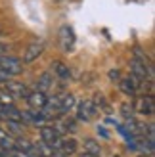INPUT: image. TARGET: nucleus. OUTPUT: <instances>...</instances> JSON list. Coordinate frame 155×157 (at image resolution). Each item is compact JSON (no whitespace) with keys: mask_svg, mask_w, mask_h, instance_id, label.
<instances>
[{"mask_svg":"<svg viewBox=\"0 0 155 157\" xmlns=\"http://www.w3.org/2000/svg\"><path fill=\"white\" fill-rule=\"evenodd\" d=\"M0 71L6 73L8 77H15L23 73V61L12 56H2V61H0Z\"/></svg>","mask_w":155,"mask_h":157,"instance_id":"obj_1","label":"nucleus"},{"mask_svg":"<svg viewBox=\"0 0 155 157\" xmlns=\"http://www.w3.org/2000/svg\"><path fill=\"white\" fill-rule=\"evenodd\" d=\"M96 115H98V109H96L94 104H92V100H82V101L77 104V119L79 121L88 123V121L94 119Z\"/></svg>","mask_w":155,"mask_h":157,"instance_id":"obj_2","label":"nucleus"},{"mask_svg":"<svg viewBox=\"0 0 155 157\" xmlns=\"http://www.w3.org/2000/svg\"><path fill=\"white\" fill-rule=\"evenodd\" d=\"M132 109L138 111L140 115H153V111H155V98L151 96V94L136 98V101L132 104Z\"/></svg>","mask_w":155,"mask_h":157,"instance_id":"obj_3","label":"nucleus"},{"mask_svg":"<svg viewBox=\"0 0 155 157\" xmlns=\"http://www.w3.org/2000/svg\"><path fill=\"white\" fill-rule=\"evenodd\" d=\"M59 138H61V134L58 132L56 127H52V124H44V127L40 128V140L44 144H48L50 147H54V150L58 147Z\"/></svg>","mask_w":155,"mask_h":157,"instance_id":"obj_4","label":"nucleus"},{"mask_svg":"<svg viewBox=\"0 0 155 157\" xmlns=\"http://www.w3.org/2000/svg\"><path fill=\"white\" fill-rule=\"evenodd\" d=\"M4 90L10 94V96L15 100V98H21V100H25L29 96V88L23 82H17V81H6L4 82Z\"/></svg>","mask_w":155,"mask_h":157,"instance_id":"obj_5","label":"nucleus"},{"mask_svg":"<svg viewBox=\"0 0 155 157\" xmlns=\"http://www.w3.org/2000/svg\"><path fill=\"white\" fill-rule=\"evenodd\" d=\"M42 52H44V42L42 40H33L27 46L25 54H23V63H31V61L38 59L42 56Z\"/></svg>","mask_w":155,"mask_h":157,"instance_id":"obj_6","label":"nucleus"},{"mask_svg":"<svg viewBox=\"0 0 155 157\" xmlns=\"http://www.w3.org/2000/svg\"><path fill=\"white\" fill-rule=\"evenodd\" d=\"M59 42H61V48L63 52H71L73 46H75V33L69 25H63L59 29Z\"/></svg>","mask_w":155,"mask_h":157,"instance_id":"obj_7","label":"nucleus"},{"mask_svg":"<svg viewBox=\"0 0 155 157\" xmlns=\"http://www.w3.org/2000/svg\"><path fill=\"white\" fill-rule=\"evenodd\" d=\"M25 100H27L31 109H42L46 100H48V96H46L44 92H40V90H33V92H29V96Z\"/></svg>","mask_w":155,"mask_h":157,"instance_id":"obj_8","label":"nucleus"},{"mask_svg":"<svg viewBox=\"0 0 155 157\" xmlns=\"http://www.w3.org/2000/svg\"><path fill=\"white\" fill-rule=\"evenodd\" d=\"M77 147H79V144H77L75 138H71V136H61L56 150H59L61 153H65V155L69 157V155H73V153L77 151Z\"/></svg>","mask_w":155,"mask_h":157,"instance_id":"obj_9","label":"nucleus"},{"mask_svg":"<svg viewBox=\"0 0 155 157\" xmlns=\"http://www.w3.org/2000/svg\"><path fill=\"white\" fill-rule=\"evenodd\" d=\"M119 88L127 94V96H134V94L138 92V84L134 82L132 77H121L119 81Z\"/></svg>","mask_w":155,"mask_h":157,"instance_id":"obj_10","label":"nucleus"},{"mask_svg":"<svg viewBox=\"0 0 155 157\" xmlns=\"http://www.w3.org/2000/svg\"><path fill=\"white\" fill-rule=\"evenodd\" d=\"M82 146H84V153H88V155H92V157H100V155H102L100 142H98V140H94V138H86Z\"/></svg>","mask_w":155,"mask_h":157,"instance_id":"obj_11","label":"nucleus"},{"mask_svg":"<svg viewBox=\"0 0 155 157\" xmlns=\"http://www.w3.org/2000/svg\"><path fill=\"white\" fill-rule=\"evenodd\" d=\"M75 104H77V100H75L73 94H61V105H59L61 115H67L75 107Z\"/></svg>","mask_w":155,"mask_h":157,"instance_id":"obj_12","label":"nucleus"},{"mask_svg":"<svg viewBox=\"0 0 155 157\" xmlns=\"http://www.w3.org/2000/svg\"><path fill=\"white\" fill-rule=\"evenodd\" d=\"M52 73L50 71H46V73H42L40 77H38V81H36V88L35 90H40V92H48L50 90V86H52Z\"/></svg>","mask_w":155,"mask_h":157,"instance_id":"obj_13","label":"nucleus"},{"mask_svg":"<svg viewBox=\"0 0 155 157\" xmlns=\"http://www.w3.org/2000/svg\"><path fill=\"white\" fill-rule=\"evenodd\" d=\"M58 132L59 134H67V132H75L77 130V121L73 119V117H65L63 121H61L59 124H58Z\"/></svg>","mask_w":155,"mask_h":157,"instance_id":"obj_14","label":"nucleus"},{"mask_svg":"<svg viewBox=\"0 0 155 157\" xmlns=\"http://www.w3.org/2000/svg\"><path fill=\"white\" fill-rule=\"evenodd\" d=\"M52 65H54V73H56L59 78H63V81H65V78L71 77V69H69V65H65L63 61H54Z\"/></svg>","mask_w":155,"mask_h":157,"instance_id":"obj_15","label":"nucleus"},{"mask_svg":"<svg viewBox=\"0 0 155 157\" xmlns=\"http://www.w3.org/2000/svg\"><path fill=\"white\" fill-rule=\"evenodd\" d=\"M0 147L6 150V151L13 150V138L8 134V130H4V128H0Z\"/></svg>","mask_w":155,"mask_h":157,"instance_id":"obj_16","label":"nucleus"},{"mask_svg":"<svg viewBox=\"0 0 155 157\" xmlns=\"http://www.w3.org/2000/svg\"><path fill=\"white\" fill-rule=\"evenodd\" d=\"M121 113H123V117H125V121H127V119H132V115H134L132 104H123V105H121Z\"/></svg>","mask_w":155,"mask_h":157,"instance_id":"obj_17","label":"nucleus"},{"mask_svg":"<svg viewBox=\"0 0 155 157\" xmlns=\"http://www.w3.org/2000/svg\"><path fill=\"white\" fill-rule=\"evenodd\" d=\"M0 104L2 105H13V98L6 90H0Z\"/></svg>","mask_w":155,"mask_h":157,"instance_id":"obj_18","label":"nucleus"},{"mask_svg":"<svg viewBox=\"0 0 155 157\" xmlns=\"http://www.w3.org/2000/svg\"><path fill=\"white\" fill-rule=\"evenodd\" d=\"M107 75H109V78H111V81H117V82L121 81V77H123V75H121V71H119V69H111V71L107 73Z\"/></svg>","mask_w":155,"mask_h":157,"instance_id":"obj_19","label":"nucleus"},{"mask_svg":"<svg viewBox=\"0 0 155 157\" xmlns=\"http://www.w3.org/2000/svg\"><path fill=\"white\" fill-rule=\"evenodd\" d=\"M10 157H29V153H25V151H21V150H10V153H8Z\"/></svg>","mask_w":155,"mask_h":157,"instance_id":"obj_20","label":"nucleus"},{"mask_svg":"<svg viewBox=\"0 0 155 157\" xmlns=\"http://www.w3.org/2000/svg\"><path fill=\"white\" fill-rule=\"evenodd\" d=\"M6 50H8V46H6L4 42H0V56H4V54H6Z\"/></svg>","mask_w":155,"mask_h":157,"instance_id":"obj_21","label":"nucleus"},{"mask_svg":"<svg viewBox=\"0 0 155 157\" xmlns=\"http://www.w3.org/2000/svg\"><path fill=\"white\" fill-rule=\"evenodd\" d=\"M52 157H67L65 153H61L59 150H54V153H52Z\"/></svg>","mask_w":155,"mask_h":157,"instance_id":"obj_22","label":"nucleus"},{"mask_svg":"<svg viewBox=\"0 0 155 157\" xmlns=\"http://www.w3.org/2000/svg\"><path fill=\"white\" fill-rule=\"evenodd\" d=\"M81 157H92V155H88V153H84V151H82V153H81Z\"/></svg>","mask_w":155,"mask_h":157,"instance_id":"obj_23","label":"nucleus"},{"mask_svg":"<svg viewBox=\"0 0 155 157\" xmlns=\"http://www.w3.org/2000/svg\"><path fill=\"white\" fill-rule=\"evenodd\" d=\"M4 35V31H2V27H0V36H2Z\"/></svg>","mask_w":155,"mask_h":157,"instance_id":"obj_24","label":"nucleus"},{"mask_svg":"<svg viewBox=\"0 0 155 157\" xmlns=\"http://www.w3.org/2000/svg\"><path fill=\"white\" fill-rule=\"evenodd\" d=\"M140 157H151V155H144V153H142V155H140Z\"/></svg>","mask_w":155,"mask_h":157,"instance_id":"obj_25","label":"nucleus"},{"mask_svg":"<svg viewBox=\"0 0 155 157\" xmlns=\"http://www.w3.org/2000/svg\"><path fill=\"white\" fill-rule=\"evenodd\" d=\"M0 61H2V56H0Z\"/></svg>","mask_w":155,"mask_h":157,"instance_id":"obj_26","label":"nucleus"},{"mask_svg":"<svg viewBox=\"0 0 155 157\" xmlns=\"http://www.w3.org/2000/svg\"><path fill=\"white\" fill-rule=\"evenodd\" d=\"M115 157H121V155H115Z\"/></svg>","mask_w":155,"mask_h":157,"instance_id":"obj_27","label":"nucleus"}]
</instances>
